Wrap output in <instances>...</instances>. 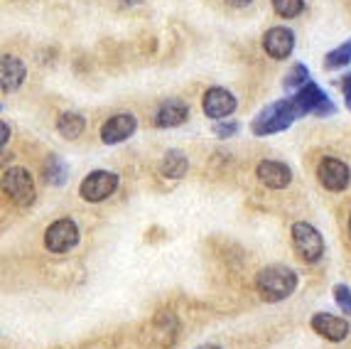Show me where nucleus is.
I'll return each instance as SVG.
<instances>
[{
  "label": "nucleus",
  "instance_id": "f257e3e1",
  "mask_svg": "<svg viewBox=\"0 0 351 349\" xmlns=\"http://www.w3.org/2000/svg\"><path fill=\"white\" fill-rule=\"evenodd\" d=\"M256 288L265 303H280L298 288V273L285 266H268L256 278Z\"/></svg>",
  "mask_w": 351,
  "mask_h": 349
},
{
  "label": "nucleus",
  "instance_id": "f03ea898",
  "mask_svg": "<svg viewBox=\"0 0 351 349\" xmlns=\"http://www.w3.org/2000/svg\"><path fill=\"white\" fill-rule=\"evenodd\" d=\"M298 118L293 104L290 101H276V104L265 106L261 113L256 116V121L251 123V131L256 135H270L280 133V131L290 128V123Z\"/></svg>",
  "mask_w": 351,
  "mask_h": 349
},
{
  "label": "nucleus",
  "instance_id": "7ed1b4c3",
  "mask_svg": "<svg viewBox=\"0 0 351 349\" xmlns=\"http://www.w3.org/2000/svg\"><path fill=\"white\" fill-rule=\"evenodd\" d=\"M290 104H293L298 118L310 116V113H315V116H332L334 111H337V106L327 99V93L317 87V84L310 82L304 84L302 89H298V93L290 99Z\"/></svg>",
  "mask_w": 351,
  "mask_h": 349
},
{
  "label": "nucleus",
  "instance_id": "20e7f679",
  "mask_svg": "<svg viewBox=\"0 0 351 349\" xmlns=\"http://www.w3.org/2000/svg\"><path fill=\"white\" fill-rule=\"evenodd\" d=\"M293 246L298 256L307 263H317L324 254V239L307 221H295L293 224Z\"/></svg>",
  "mask_w": 351,
  "mask_h": 349
},
{
  "label": "nucleus",
  "instance_id": "39448f33",
  "mask_svg": "<svg viewBox=\"0 0 351 349\" xmlns=\"http://www.w3.org/2000/svg\"><path fill=\"white\" fill-rule=\"evenodd\" d=\"M3 190L18 207H27L35 199V182H32V174L25 168L5 170L3 172Z\"/></svg>",
  "mask_w": 351,
  "mask_h": 349
},
{
  "label": "nucleus",
  "instance_id": "423d86ee",
  "mask_svg": "<svg viewBox=\"0 0 351 349\" xmlns=\"http://www.w3.org/2000/svg\"><path fill=\"white\" fill-rule=\"evenodd\" d=\"M118 187V174L108 172V170H96L82 182L79 187V194H82L86 202H104L106 197H111Z\"/></svg>",
  "mask_w": 351,
  "mask_h": 349
},
{
  "label": "nucleus",
  "instance_id": "0eeeda50",
  "mask_svg": "<svg viewBox=\"0 0 351 349\" xmlns=\"http://www.w3.org/2000/svg\"><path fill=\"white\" fill-rule=\"evenodd\" d=\"M79 241V229L71 219H57L45 234V246L52 254H66Z\"/></svg>",
  "mask_w": 351,
  "mask_h": 349
},
{
  "label": "nucleus",
  "instance_id": "6e6552de",
  "mask_svg": "<svg viewBox=\"0 0 351 349\" xmlns=\"http://www.w3.org/2000/svg\"><path fill=\"white\" fill-rule=\"evenodd\" d=\"M317 177H319V182H322L327 190L341 192V190L349 187L351 172L341 160H337V157H324L322 163H319V168H317Z\"/></svg>",
  "mask_w": 351,
  "mask_h": 349
},
{
  "label": "nucleus",
  "instance_id": "1a4fd4ad",
  "mask_svg": "<svg viewBox=\"0 0 351 349\" xmlns=\"http://www.w3.org/2000/svg\"><path fill=\"white\" fill-rule=\"evenodd\" d=\"M202 106H204L206 116L221 121V118L231 116V113L236 111V96L231 91H226V89L214 87V89H209V91L204 93V101H202Z\"/></svg>",
  "mask_w": 351,
  "mask_h": 349
},
{
  "label": "nucleus",
  "instance_id": "9d476101",
  "mask_svg": "<svg viewBox=\"0 0 351 349\" xmlns=\"http://www.w3.org/2000/svg\"><path fill=\"white\" fill-rule=\"evenodd\" d=\"M138 128V123H135V116L130 113H118V116L108 118L104 123V128H101V140H104L106 146H116L121 140L130 138Z\"/></svg>",
  "mask_w": 351,
  "mask_h": 349
},
{
  "label": "nucleus",
  "instance_id": "9b49d317",
  "mask_svg": "<svg viewBox=\"0 0 351 349\" xmlns=\"http://www.w3.org/2000/svg\"><path fill=\"white\" fill-rule=\"evenodd\" d=\"M312 330L317 335H322L329 342H341V339L349 337V322L344 317H337V315H327V313H317L312 317Z\"/></svg>",
  "mask_w": 351,
  "mask_h": 349
},
{
  "label": "nucleus",
  "instance_id": "f8f14e48",
  "mask_svg": "<svg viewBox=\"0 0 351 349\" xmlns=\"http://www.w3.org/2000/svg\"><path fill=\"white\" fill-rule=\"evenodd\" d=\"M263 47H265V52H268L273 59L290 57V52H293V47H295L293 30H287V27H270L268 32H265V37H263Z\"/></svg>",
  "mask_w": 351,
  "mask_h": 349
},
{
  "label": "nucleus",
  "instance_id": "ddd939ff",
  "mask_svg": "<svg viewBox=\"0 0 351 349\" xmlns=\"http://www.w3.org/2000/svg\"><path fill=\"white\" fill-rule=\"evenodd\" d=\"M256 174L265 187H273V190H282V187H287L290 180H293L290 168L278 163V160H263V163H258Z\"/></svg>",
  "mask_w": 351,
  "mask_h": 349
},
{
  "label": "nucleus",
  "instance_id": "4468645a",
  "mask_svg": "<svg viewBox=\"0 0 351 349\" xmlns=\"http://www.w3.org/2000/svg\"><path fill=\"white\" fill-rule=\"evenodd\" d=\"M187 116H189L187 104L172 99L158 109V113H155V126H158V128H175V126H182V123L187 121Z\"/></svg>",
  "mask_w": 351,
  "mask_h": 349
},
{
  "label": "nucleus",
  "instance_id": "2eb2a0df",
  "mask_svg": "<svg viewBox=\"0 0 351 349\" xmlns=\"http://www.w3.org/2000/svg\"><path fill=\"white\" fill-rule=\"evenodd\" d=\"M0 82H3V91L5 93L15 91L25 82V67L18 57L5 54V57L0 59Z\"/></svg>",
  "mask_w": 351,
  "mask_h": 349
},
{
  "label": "nucleus",
  "instance_id": "dca6fc26",
  "mask_svg": "<svg viewBox=\"0 0 351 349\" xmlns=\"http://www.w3.org/2000/svg\"><path fill=\"white\" fill-rule=\"evenodd\" d=\"M165 177H170V180H180L187 174V157L182 155L180 150H167L162 157V165H160Z\"/></svg>",
  "mask_w": 351,
  "mask_h": 349
},
{
  "label": "nucleus",
  "instance_id": "f3484780",
  "mask_svg": "<svg viewBox=\"0 0 351 349\" xmlns=\"http://www.w3.org/2000/svg\"><path fill=\"white\" fill-rule=\"evenodd\" d=\"M69 177V168L59 155H49L47 163H45V180L54 187H62Z\"/></svg>",
  "mask_w": 351,
  "mask_h": 349
},
{
  "label": "nucleus",
  "instance_id": "a211bd4d",
  "mask_svg": "<svg viewBox=\"0 0 351 349\" xmlns=\"http://www.w3.org/2000/svg\"><path fill=\"white\" fill-rule=\"evenodd\" d=\"M84 126H86V123H84V118L79 116V113H62L57 121V131L69 140L79 138V135L84 133Z\"/></svg>",
  "mask_w": 351,
  "mask_h": 349
},
{
  "label": "nucleus",
  "instance_id": "6ab92c4d",
  "mask_svg": "<svg viewBox=\"0 0 351 349\" xmlns=\"http://www.w3.org/2000/svg\"><path fill=\"white\" fill-rule=\"evenodd\" d=\"M307 76H310L307 67H304V65H295L293 69L287 71V76H285V82H282V87H285L287 91H293V89H302L304 84H307Z\"/></svg>",
  "mask_w": 351,
  "mask_h": 349
},
{
  "label": "nucleus",
  "instance_id": "aec40b11",
  "mask_svg": "<svg viewBox=\"0 0 351 349\" xmlns=\"http://www.w3.org/2000/svg\"><path fill=\"white\" fill-rule=\"evenodd\" d=\"M273 8L280 18H298L304 10V0H273Z\"/></svg>",
  "mask_w": 351,
  "mask_h": 349
},
{
  "label": "nucleus",
  "instance_id": "412c9836",
  "mask_svg": "<svg viewBox=\"0 0 351 349\" xmlns=\"http://www.w3.org/2000/svg\"><path fill=\"white\" fill-rule=\"evenodd\" d=\"M349 59H351V42H346V45H341L339 49H332L324 62H327L329 69H337V67H344Z\"/></svg>",
  "mask_w": 351,
  "mask_h": 349
},
{
  "label": "nucleus",
  "instance_id": "4be33fe9",
  "mask_svg": "<svg viewBox=\"0 0 351 349\" xmlns=\"http://www.w3.org/2000/svg\"><path fill=\"white\" fill-rule=\"evenodd\" d=\"M334 300H337V305H339L341 313L351 315V291L346 288V285H334Z\"/></svg>",
  "mask_w": 351,
  "mask_h": 349
},
{
  "label": "nucleus",
  "instance_id": "5701e85b",
  "mask_svg": "<svg viewBox=\"0 0 351 349\" xmlns=\"http://www.w3.org/2000/svg\"><path fill=\"white\" fill-rule=\"evenodd\" d=\"M239 131H241V126L236 121L217 123V126H214V135H217V138H231V135H236Z\"/></svg>",
  "mask_w": 351,
  "mask_h": 349
},
{
  "label": "nucleus",
  "instance_id": "b1692460",
  "mask_svg": "<svg viewBox=\"0 0 351 349\" xmlns=\"http://www.w3.org/2000/svg\"><path fill=\"white\" fill-rule=\"evenodd\" d=\"M341 89H344L346 99H349V96H351V74H346V76H344V82H341Z\"/></svg>",
  "mask_w": 351,
  "mask_h": 349
},
{
  "label": "nucleus",
  "instance_id": "393cba45",
  "mask_svg": "<svg viewBox=\"0 0 351 349\" xmlns=\"http://www.w3.org/2000/svg\"><path fill=\"white\" fill-rule=\"evenodd\" d=\"M228 5H234V8H246L251 0H226Z\"/></svg>",
  "mask_w": 351,
  "mask_h": 349
},
{
  "label": "nucleus",
  "instance_id": "a878e982",
  "mask_svg": "<svg viewBox=\"0 0 351 349\" xmlns=\"http://www.w3.org/2000/svg\"><path fill=\"white\" fill-rule=\"evenodd\" d=\"M5 143H8V126L3 123V146H5Z\"/></svg>",
  "mask_w": 351,
  "mask_h": 349
},
{
  "label": "nucleus",
  "instance_id": "bb28decb",
  "mask_svg": "<svg viewBox=\"0 0 351 349\" xmlns=\"http://www.w3.org/2000/svg\"><path fill=\"white\" fill-rule=\"evenodd\" d=\"M197 349H221V347H217V344H204V347H197Z\"/></svg>",
  "mask_w": 351,
  "mask_h": 349
},
{
  "label": "nucleus",
  "instance_id": "cd10ccee",
  "mask_svg": "<svg viewBox=\"0 0 351 349\" xmlns=\"http://www.w3.org/2000/svg\"><path fill=\"white\" fill-rule=\"evenodd\" d=\"M125 5H135V3H141V0H123Z\"/></svg>",
  "mask_w": 351,
  "mask_h": 349
},
{
  "label": "nucleus",
  "instance_id": "c85d7f7f",
  "mask_svg": "<svg viewBox=\"0 0 351 349\" xmlns=\"http://www.w3.org/2000/svg\"><path fill=\"white\" fill-rule=\"evenodd\" d=\"M349 236H351V216H349Z\"/></svg>",
  "mask_w": 351,
  "mask_h": 349
},
{
  "label": "nucleus",
  "instance_id": "c756f323",
  "mask_svg": "<svg viewBox=\"0 0 351 349\" xmlns=\"http://www.w3.org/2000/svg\"><path fill=\"white\" fill-rule=\"evenodd\" d=\"M346 101H349V109H351V96H349V99H346Z\"/></svg>",
  "mask_w": 351,
  "mask_h": 349
}]
</instances>
